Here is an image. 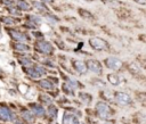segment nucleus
Listing matches in <instances>:
<instances>
[{
  "label": "nucleus",
  "instance_id": "10",
  "mask_svg": "<svg viewBox=\"0 0 146 124\" xmlns=\"http://www.w3.org/2000/svg\"><path fill=\"white\" fill-rule=\"evenodd\" d=\"M106 81L112 86H122L127 83V78L120 72H111L106 74Z\"/></svg>",
  "mask_w": 146,
  "mask_h": 124
},
{
  "label": "nucleus",
  "instance_id": "9",
  "mask_svg": "<svg viewBox=\"0 0 146 124\" xmlns=\"http://www.w3.org/2000/svg\"><path fill=\"white\" fill-rule=\"evenodd\" d=\"M70 65H71V68L72 71L80 75V76H84L88 74V68H87V65H86V61L83 59H80V58H70Z\"/></svg>",
  "mask_w": 146,
  "mask_h": 124
},
{
  "label": "nucleus",
  "instance_id": "22",
  "mask_svg": "<svg viewBox=\"0 0 146 124\" xmlns=\"http://www.w3.org/2000/svg\"><path fill=\"white\" fill-rule=\"evenodd\" d=\"M62 124H81L79 121V117L74 114H72L71 111L65 110L63 113V117H62Z\"/></svg>",
  "mask_w": 146,
  "mask_h": 124
},
{
  "label": "nucleus",
  "instance_id": "30",
  "mask_svg": "<svg viewBox=\"0 0 146 124\" xmlns=\"http://www.w3.org/2000/svg\"><path fill=\"white\" fill-rule=\"evenodd\" d=\"M7 13L10 15V16H14V17H22L23 16V11H21L19 9H17L16 7H5Z\"/></svg>",
  "mask_w": 146,
  "mask_h": 124
},
{
  "label": "nucleus",
  "instance_id": "18",
  "mask_svg": "<svg viewBox=\"0 0 146 124\" xmlns=\"http://www.w3.org/2000/svg\"><path fill=\"white\" fill-rule=\"evenodd\" d=\"M19 113H21V118L23 119V122H25L27 124H34L35 123L36 117L33 115V113L27 107H22Z\"/></svg>",
  "mask_w": 146,
  "mask_h": 124
},
{
  "label": "nucleus",
  "instance_id": "35",
  "mask_svg": "<svg viewBox=\"0 0 146 124\" xmlns=\"http://www.w3.org/2000/svg\"><path fill=\"white\" fill-rule=\"evenodd\" d=\"M49 124H59V123H57L55 119H49Z\"/></svg>",
  "mask_w": 146,
  "mask_h": 124
},
{
  "label": "nucleus",
  "instance_id": "3",
  "mask_svg": "<svg viewBox=\"0 0 146 124\" xmlns=\"http://www.w3.org/2000/svg\"><path fill=\"white\" fill-rule=\"evenodd\" d=\"M95 114L99 119L110 121L114 116V109L104 100H98L95 105Z\"/></svg>",
  "mask_w": 146,
  "mask_h": 124
},
{
  "label": "nucleus",
  "instance_id": "13",
  "mask_svg": "<svg viewBox=\"0 0 146 124\" xmlns=\"http://www.w3.org/2000/svg\"><path fill=\"white\" fill-rule=\"evenodd\" d=\"M23 18L14 17L10 15H0V24L5 27H16L22 24Z\"/></svg>",
  "mask_w": 146,
  "mask_h": 124
},
{
  "label": "nucleus",
  "instance_id": "12",
  "mask_svg": "<svg viewBox=\"0 0 146 124\" xmlns=\"http://www.w3.org/2000/svg\"><path fill=\"white\" fill-rule=\"evenodd\" d=\"M15 117L16 115L13 111V109L6 104L0 102V121L3 123H8V122H13Z\"/></svg>",
  "mask_w": 146,
  "mask_h": 124
},
{
  "label": "nucleus",
  "instance_id": "33",
  "mask_svg": "<svg viewBox=\"0 0 146 124\" xmlns=\"http://www.w3.org/2000/svg\"><path fill=\"white\" fill-rule=\"evenodd\" d=\"M102 1L106 5H110V6H117L120 3L119 0H102Z\"/></svg>",
  "mask_w": 146,
  "mask_h": 124
},
{
  "label": "nucleus",
  "instance_id": "19",
  "mask_svg": "<svg viewBox=\"0 0 146 124\" xmlns=\"http://www.w3.org/2000/svg\"><path fill=\"white\" fill-rule=\"evenodd\" d=\"M125 69H127L135 78H138V77L143 76V72H141V69H140V66H139L137 63H135V61H131V63L125 64Z\"/></svg>",
  "mask_w": 146,
  "mask_h": 124
},
{
  "label": "nucleus",
  "instance_id": "17",
  "mask_svg": "<svg viewBox=\"0 0 146 124\" xmlns=\"http://www.w3.org/2000/svg\"><path fill=\"white\" fill-rule=\"evenodd\" d=\"M76 97H78L80 104H82L84 106H90L91 102H92V99H94L91 93H89L87 91H83V90H79L76 92Z\"/></svg>",
  "mask_w": 146,
  "mask_h": 124
},
{
  "label": "nucleus",
  "instance_id": "28",
  "mask_svg": "<svg viewBox=\"0 0 146 124\" xmlns=\"http://www.w3.org/2000/svg\"><path fill=\"white\" fill-rule=\"evenodd\" d=\"M90 84L92 86H96V88L100 89V90L106 88V81L102 80L100 77H94V78H91L90 80Z\"/></svg>",
  "mask_w": 146,
  "mask_h": 124
},
{
  "label": "nucleus",
  "instance_id": "7",
  "mask_svg": "<svg viewBox=\"0 0 146 124\" xmlns=\"http://www.w3.org/2000/svg\"><path fill=\"white\" fill-rule=\"evenodd\" d=\"M113 101L115 105L120 106V107H125V106H130L133 104V99L132 97L125 92V91H120V90H113Z\"/></svg>",
  "mask_w": 146,
  "mask_h": 124
},
{
  "label": "nucleus",
  "instance_id": "25",
  "mask_svg": "<svg viewBox=\"0 0 146 124\" xmlns=\"http://www.w3.org/2000/svg\"><path fill=\"white\" fill-rule=\"evenodd\" d=\"M15 89H16V91H17L21 96L25 97V96L29 93V91H30V89H31V85H30L29 83H26V82H18V83L16 84Z\"/></svg>",
  "mask_w": 146,
  "mask_h": 124
},
{
  "label": "nucleus",
  "instance_id": "32",
  "mask_svg": "<svg viewBox=\"0 0 146 124\" xmlns=\"http://www.w3.org/2000/svg\"><path fill=\"white\" fill-rule=\"evenodd\" d=\"M136 99L139 102L146 105V92H137L136 93Z\"/></svg>",
  "mask_w": 146,
  "mask_h": 124
},
{
  "label": "nucleus",
  "instance_id": "37",
  "mask_svg": "<svg viewBox=\"0 0 146 124\" xmlns=\"http://www.w3.org/2000/svg\"><path fill=\"white\" fill-rule=\"evenodd\" d=\"M103 124H111V123H108V121H105V123H103Z\"/></svg>",
  "mask_w": 146,
  "mask_h": 124
},
{
  "label": "nucleus",
  "instance_id": "24",
  "mask_svg": "<svg viewBox=\"0 0 146 124\" xmlns=\"http://www.w3.org/2000/svg\"><path fill=\"white\" fill-rule=\"evenodd\" d=\"M46 110H47V116L50 117V119H57L58 117V113H59V109L58 107L55 105V104H50L48 106H46Z\"/></svg>",
  "mask_w": 146,
  "mask_h": 124
},
{
  "label": "nucleus",
  "instance_id": "2",
  "mask_svg": "<svg viewBox=\"0 0 146 124\" xmlns=\"http://www.w3.org/2000/svg\"><path fill=\"white\" fill-rule=\"evenodd\" d=\"M22 72L24 73V75H26L29 78H31L33 81L42 78V77H46L49 74V71L46 67H43L41 64L36 63V61L31 66L22 67Z\"/></svg>",
  "mask_w": 146,
  "mask_h": 124
},
{
  "label": "nucleus",
  "instance_id": "20",
  "mask_svg": "<svg viewBox=\"0 0 146 124\" xmlns=\"http://www.w3.org/2000/svg\"><path fill=\"white\" fill-rule=\"evenodd\" d=\"M59 90H60V92L65 96V97H67V98H74V97H76V90H74L67 82H65V81H62L60 82V88H59Z\"/></svg>",
  "mask_w": 146,
  "mask_h": 124
},
{
  "label": "nucleus",
  "instance_id": "8",
  "mask_svg": "<svg viewBox=\"0 0 146 124\" xmlns=\"http://www.w3.org/2000/svg\"><path fill=\"white\" fill-rule=\"evenodd\" d=\"M84 61H86L88 72H91L96 76L104 75V65H103V63L99 59H96V58H87Z\"/></svg>",
  "mask_w": 146,
  "mask_h": 124
},
{
  "label": "nucleus",
  "instance_id": "27",
  "mask_svg": "<svg viewBox=\"0 0 146 124\" xmlns=\"http://www.w3.org/2000/svg\"><path fill=\"white\" fill-rule=\"evenodd\" d=\"M78 14H79V16H80L81 18H83V19H87V20H90V22L95 20L94 14L90 13L89 10L84 9V8H78Z\"/></svg>",
  "mask_w": 146,
  "mask_h": 124
},
{
  "label": "nucleus",
  "instance_id": "21",
  "mask_svg": "<svg viewBox=\"0 0 146 124\" xmlns=\"http://www.w3.org/2000/svg\"><path fill=\"white\" fill-rule=\"evenodd\" d=\"M31 7H33L39 14H41L42 16H44L46 14H48V13H50V8H48V6L44 3V2H42V1H40V0H33L32 2H31Z\"/></svg>",
  "mask_w": 146,
  "mask_h": 124
},
{
  "label": "nucleus",
  "instance_id": "5",
  "mask_svg": "<svg viewBox=\"0 0 146 124\" xmlns=\"http://www.w3.org/2000/svg\"><path fill=\"white\" fill-rule=\"evenodd\" d=\"M103 65L105 68L112 72H122L125 68V63L115 56H107L103 59Z\"/></svg>",
  "mask_w": 146,
  "mask_h": 124
},
{
  "label": "nucleus",
  "instance_id": "38",
  "mask_svg": "<svg viewBox=\"0 0 146 124\" xmlns=\"http://www.w3.org/2000/svg\"><path fill=\"white\" fill-rule=\"evenodd\" d=\"M87 1H95V0H87Z\"/></svg>",
  "mask_w": 146,
  "mask_h": 124
},
{
  "label": "nucleus",
  "instance_id": "31",
  "mask_svg": "<svg viewBox=\"0 0 146 124\" xmlns=\"http://www.w3.org/2000/svg\"><path fill=\"white\" fill-rule=\"evenodd\" d=\"M43 17L46 18V20H47V22H48V24H50V25L57 24V23L59 22V17H57V16H56V15H54V14H51V11H50V13H48V14H46Z\"/></svg>",
  "mask_w": 146,
  "mask_h": 124
},
{
  "label": "nucleus",
  "instance_id": "34",
  "mask_svg": "<svg viewBox=\"0 0 146 124\" xmlns=\"http://www.w3.org/2000/svg\"><path fill=\"white\" fill-rule=\"evenodd\" d=\"M138 39L141 41V42H144V43H146V34H140L139 36H138Z\"/></svg>",
  "mask_w": 146,
  "mask_h": 124
},
{
  "label": "nucleus",
  "instance_id": "15",
  "mask_svg": "<svg viewBox=\"0 0 146 124\" xmlns=\"http://www.w3.org/2000/svg\"><path fill=\"white\" fill-rule=\"evenodd\" d=\"M15 58L16 61L21 65V67H26V66H31L35 63L34 58H33V53H15Z\"/></svg>",
  "mask_w": 146,
  "mask_h": 124
},
{
  "label": "nucleus",
  "instance_id": "4",
  "mask_svg": "<svg viewBox=\"0 0 146 124\" xmlns=\"http://www.w3.org/2000/svg\"><path fill=\"white\" fill-rule=\"evenodd\" d=\"M5 32L8 34V36L10 38L11 41L26 42V43H31L33 41L30 33H27L26 31H22L17 26L16 27H5Z\"/></svg>",
  "mask_w": 146,
  "mask_h": 124
},
{
  "label": "nucleus",
  "instance_id": "26",
  "mask_svg": "<svg viewBox=\"0 0 146 124\" xmlns=\"http://www.w3.org/2000/svg\"><path fill=\"white\" fill-rule=\"evenodd\" d=\"M24 18H25V19H29L30 22H32L33 24H35L39 28H40V26L43 24V19H42V17H40V16L35 15V14H26Z\"/></svg>",
  "mask_w": 146,
  "mask_h": 124
},
{
  "label": "nucleus",
  "instance_id": "6",
  "mask_svg": "<svg viewBox=\"0 0 146 124\" xmlns=\"http://www.w3.org/2000/svg\"><path fill=\"white\" fill-rule=\"evenodd\" d=\"M88 46L90 47L91 50L94 51H108L110 48H111V44L107 40H105L104 38H100V36H97V35H94V36H90L88 39Z\"/></svg>",
  "mask_w": 146,
  "mask_h": 124
},
{
  "label": "nucleus",
  "instance_id": "36",
  "mask_svg": "<svg viewBox=\"0 0 146 124\" xmlns=\"http://www.w3.org/2000/svg\"><path fill=\"white\" fill-rule=\"evenodd\" d=\"M40 1H42V2H44V3H50V2H52L54 0H40Z\"/></svg>",
  "mask_w": 146,
  "mask_h": 124
},
{
  "label": "nucleus",
  "instance_id": "1",
  "mask_svg": "<svg viewBox=\"0 0 146 124\" xmlns=\"http://www.w3.org/2000/svg\"><path fill=\"white\" fill-rule=\"evenodd\" d=\"M32 51L33 53L40 57H52L56 51V47L54 43L47 39L33 40L32 42Z\"/></svg>",
  "mask_w": 146,
  "mask_h": 124
},
{
  "label": "nucleus",
  "instance_id": "11",
  "mask_svg": "<svg viewBox=\"0 0 146 124\" xmlns=\"http://www.w3.org/2000/svg\"><path fill=\"white\" fill-rule=\"evenodd\" d=\"M27 108L33 113V115L38 118H46L47 117V110L43 105H41L39 101H32L27 104Z\"/></svg>",
  "mask_w": 146,
  "mask_h": 124
},
{
  "label": "nucleus",
  "instance_id": "40",
  "mask_svg": "<svg viewBox=\"0 0 146 124\" xmlns=\"http://www.w3.org/2000/svg\"><path fill=\"white\" fill-rule=\"evenodd\" d=\"M81 124H86V123H81Z\"/></svg>",
  "mask_w": 146,
  "mask_h": 124
},
{
  "label": "nucleus",
  "instance_id": "14",
  "mask_svg": "<svg viewBox=\"0 0 146 124\" xmlns=\"http://www.w3.org/2000/svg\"><path fill=\"white\" fill-rule=\"evenodd\" d=\"M10 48L15 53H30L32 52V46L26 42H17V41H11L10 42Z\"/></svg>",
  "mask_w": 146,
  "mask_h": 124
},
{
  "label": "nucleus",
  "instance_id": "29",
  "mask_svg": "<svg viewBox=\"0 0 146 124\" xmlns=\"http://www.w3.org/2000/svg\"><path fill=\"white\" fill-rule=\"evenodd\" d=\"M52 43H54V46L56 47V48H58L59 50H62V51H65V50H68L70 49V47H68V44H66V42H64L62 39H54L52 41H51Z\"/></svg>",
  "mask_w": 146,
  "mask_h": 124
},
{
  "label": "nucleus",
  "instance_id": "39",
  "mask_svg": "<svg viewBox=\"0 0 146 124\" xmlns=\"http://www.w3.org/2000/svg\"><path fill=\"white\" fill-rule=\"evenodd\" d=\"M0 39H1V33H0Z\"/></svg>",
  "mask_w": 146,
  "mask_h": 124
},
{
  "label": "nucleus",
  "instance_id": "23",
  "mask_svg": "<svg viewBox=\"0 0 146 124\" xmlns=\"http://www.w3.org/2000/svg\"><path fill=\"white\" fill-rule=\"evenodd\" d=\"M38 101L41 104V105H43V106H48V105H50V104H54V101H55V99L48 93V92H40V93H38Z\"/></svg>",
  "mask_w": 146,
  "mask_h": 124
},
{
  "label": "nucleus",
  "instance_id": "16",
  "mask_svg": "<svg viewBox=\"0 0 146 124\" xmlns=\"http://www.w3.org/2000/svg\"><path fill=\"white\" fill-rule=\"evenodd\" d=\"M34 84H35L36 88L43 90L44 92H50V91H52L55 88H57L47 76H46V77H42V78H39V80H35V81H34Z\"/></svg>",
  "mask_w": 146,
  "mask_h": 124
}]
</instances>
